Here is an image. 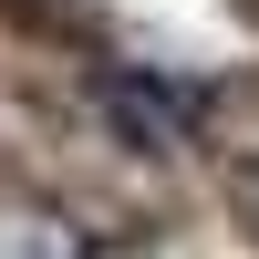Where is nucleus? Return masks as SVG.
<instances>
[{
	"instance_id": "f03ea898",
	"label": "nucleus",
	"mask_w": 259,
	"mask_h": 259,
	"mask_svg": "<svg viewBox=\"0 0 259 259\" xmlns=\"http://www.w3.org/2000/svg\"><path fill=\"white\" fill-rule=\"evenodd\" d=\"M62 259H135V249H62Z\"/></svg>"
},
{
	"instance_id": "f257e3e1",
	"label": "nucleus",
	"mask_w": 259,
	"mask_h": 259,
	"mask_svg": "<svg viewBox=\"0 0 259 259\" xmlns=\"http://www.w3.org/2000/svg\"><path fill=\"white\" fill-rule=\"evenodd\" d=\"M104 114H114V135L124 145H187L207 124V104L187 94V83H166V73H104Z\"/></svg>"
}]
</instances>
